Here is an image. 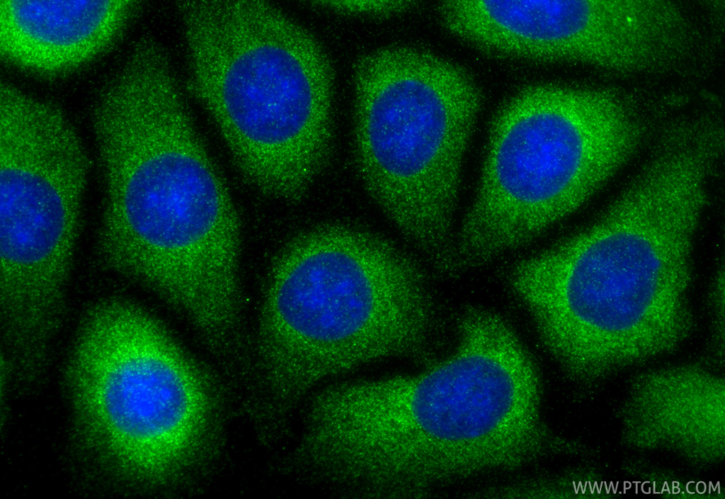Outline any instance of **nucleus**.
Here are the masks:
<instances>
[{"instance_id":"f03ea898","label":"nucleus","mask_w":725,"mask_h":499,"mask_svg":"<svg viewBox=\"0 0 725 499\" xmlns=\"http://www.w3.org/2000/svg\"><path fill=\"white\" fill-rule=\"evenodd\" d=\"M704 184L648 162L588 227L518 263L510 286L554 357L577 369L593 347L625 348L685 334Z\"/></svg>"},{"instance_id":"6e6552de","label":"nucleus","mask_w":725,"mask_h":499,"mask_svg":"<svg viewBox=\"0 0 725 499\" xmlns=\"http://www.w3.org/2000/svg\"><path fill=\"white\" fill-rule=\"evenodd\" d=\"M351 77L353 155L365 189L426 258L445 256L482 107L476 82L457 63L406 44L362 54Z\"/></svg>"},{"instance_id":"423d86ee","label":"nucleus","mask_w":725,"mask_h":499,"mask_svg":"<svg viewBox=\"0 0 725 499\" xmlns=\"http://www.w3.org/2000/svg\"><path fill=\"white\" fill-rule=\"evenodd\" d=\"M66 381L81 440L119 476L163 487L207 460L221 434L213 379L152 315L110 298L84 315Z\"/></svg>"},{"instance_id":"20e7f679","label":"nucleus","mask_w":725,"mask_h":499,"mask_svg":"<svg viewBox=\"0 0 725 499\" xmlns=\"http://www.w3.org/2000/svg\"><path fill=\"white\" fill-rule=\"evenodd\" d=\"M187 87L261 194L302 201L334 147L335 73L312 32L258 0L177 3Z\"/></svg>"},{"instance_id":"7ed1b4c3","label":"nucleus","mask_w":725,"mask_h":499,"mask_svg":"<svg viewBox=\"0 0 725 499\" xmlns=\"http://www.w3.org/2000/svg\"><path fill=\"white\" fill-rule=\"evenodd\" d=\"M433 316L423 268L389 239L342 222L301 231L275 260L258 319L273 406L285 415L321 380L381 359L430 364Z\"/></svg>"},{"instance_id":"9d476101","label":"nucleus","mask_w":725,"mask_h":499,"mask_svg":"<svg viewBox=\"0 0 725 499\" xmlns=\"http://www.w3.org/2000/svg\"><path fill=\"white\" fill-rule=\"evenodd\" d=\"M138 3L1 0V57L41 76L58 77L74 72L113 45Z\"/></svg>"},{"instance_id":"9b49d317","label":"nucleus","mask_w":725,"mask_h":499,"mask_svg":"<svg viewBox=\"0 0 725 499\" xmlns=\"http://www.w3.org/2000/svg\"><path fill=\"white\" fill-rule=\"evenodd\" d=\"M310 4L344 16L387 18L406 13L419 3L414 1H315Z\"/></svg>"},{"instance_id":"f257e3e1","label":"nucleus","mask_w":725,"mask_h":499,"mask_svg":"<svg viewBox=\"0 0 725 499\" xmlns=\"http://www.w3.org/2000/svg\"><path fill=\"white\" fill-rule=\"evenodd\" d=\"M92 122L105 186L97 250L189 321L241 301V224L179 82L155 78L101 100Z\"/></svg>"},{"instance_id":"39448f33","label":"nucleus","mask_w":725,"mask_h":499,"mask_svg":"<svg viewBox=\"0 0 725 499\" xmlns=\"http://www.w3.org/2000/svg\"><path fill=\"white\" fill-rule=\"evenodd\" d=\"M458 344L414 375L383 378L372 402L384 460L412 495L443 483L516 469L556 442L541 417L535 364L498 314L468 306Z\"/></svg>"},{"instance_id":"f8f14e48","label":"nucleus","mask_w":725,"mask_h":499,"mask_svg":"<svg viewBox=\"0 0 725 499\" xmlns=\"http://www.w3.org/2000/svg\"><path fill=\"white\" fill-rule=\"evenodd\" d=\"M711 295L714 323L724 328V274L722 268L715 277Z\"/></svg>"},{"instance_id":"0eeeda50","label":"nucleus","mask_w":725,"mask_h":499,"mask_svg":"<svg viewBox=\"0 0 725 499\" xmlns=\"http://www.w3.org/2000/svg\"><path fill=\"white\" fill-rule=\"evenodd\" d=\"M644 132L612 89L542 83L517 92L491 122L455 237L458 264L483 266L578 210L633 157Z\"/></svg>"},{"instance_id":"1a4fd4ad","label":"nucleus","mask_w":725,"mask_h":499,"mask_svg":"<svg viewBox=\"0 0 725 499\" xmlns=\"http://www.w3.org/2000/svg\"><path fill=\"white\" fill-rule=\"evenodd\" d=\"M0 162L1 298L55 309L66 301L88 155L59 108L2 82Z\"/></svg>"}]
</instances>
